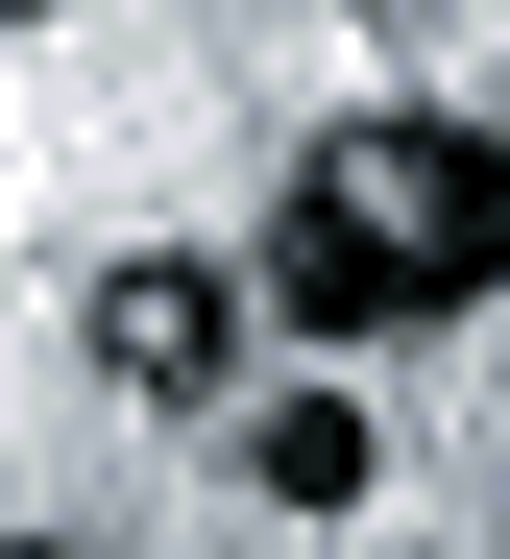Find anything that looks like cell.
Wrapping results in <instances>:
<instances>
[{"label": "cell", "instance_id": "6da1fadb", "mask_svg": "<svg viewBox=\"0 0 510 559\" xmlns=\"http://www.w3.org/2000/svg\"><path fill=\"white\" fill-rule=\"evenodd\" d=\"M268 293L317 317V341L510 293V146H462V122H341L317 170H292V219H268Z\"/></svg>", "mask_w": 510, "mask_h": 559}, {"label": "cell", "instance_id": "7a4b0ae2", "mask_svg": "<svg viewBox=\"0 0 510 559\" xmlns=\"http://www.w3.org/2000/svg\"><path fill=\"white\" fill-rule=\"evenodd\" d=\"M73 341H97V390H220V341H244V293H220L194 243H122V267L73 293Z\"/></svg>", "mask_w": 510, "mask_h": 559}, {"label": "cell", "instance_id": "3957f363", "mask_svg": "<svg viewBox=\"0 0 510 559\" xmlns=\"http://www.w3.org/2000/svg\"><path fill=\"white\" fill-rule=\"evenodd\" d=\"M365 462H389V438H365L341 390H268V414H244V487H292V511H365Z\"/></svg>", "mask_w": 510, "mask_h": 559}, {"label": "cell", "instance_id": "277c9868", "mask_svg": "<svg viewBox=\"0 0 510 559\" xmlns=\"http://www.w3.org/2000/svg\"><path fill=\"white\" fill-rule=\"evenodd\" d=\"M25 559H73V535H25Z\"/></svg>", "mask_w": 510, "mask_h": 559}, {"label": "cell", "instance_id": "5b68a950", "mask_svg": "<svg viewBox=\"0 0 510 559\" xmlns=\"http://www.w3.org/2000/svg\"><path fill=\"white\" fill-rule=\"evenodd\" d=\"M25 25H49V0H25Z\"/></svg>", "mask_w": 510, "mask_h": 559}]
</instances>
